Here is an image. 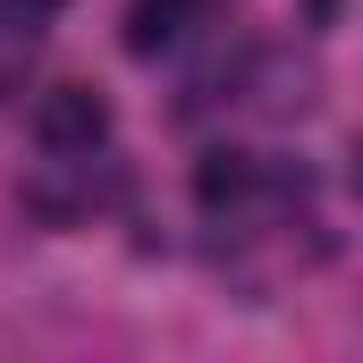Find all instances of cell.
Returning <instances> with one entry per match:
<instances>
[{"label":"cell","instance_id":"5b68a950","mask_svg":"<svg viewBox=\"0 0 363 363\" xmlns=\"http://www.w3.org/2000/svg\"><path fill=\"white\" fill-rule=\"evenodd\" d=\"M355 186H363V135H355Z\"/></svg>","mask_w":363,"mask_h":363},{"label":"cell","instance_id":"3957f363","mask_svg":"<svg viewBox=\"0 0 363 363\" xmlns=\"http://www.w3.org/2000/svg\"><path fill=\"white\" fill-rule=\"evenodd\" d=\"M254 178H262V169H254L245 152H203V161H194V194H203L211 211L237 203V194H254Z\"/></svg>","mask_w":363,"mask_h":363},{"label":"cell","instance_id":"277c9868","mask_svg":"<svg viewBox=\"0 0 363 363\" xmlns=\"http://www.w3.org/2000/svg\"><path fill=\"white\" fill-rule=\"evenodd\" d=\"M60 9H68V0H0V17H9V26H51Z\"/></svg>","mask_w":363,"mask_h":363},{"label":"cell","instance_id":"7a4b0ae2","mask_svg":"<svg viewBox=\"0 0 363 363\" xmlns=\"http://www.w3.org/2000/svg\"><path fill=\"white\" fill-rule=\"evenodd\" d=\"M186 26H194V0H127V51H135V60L178 51Z\"/></svg>","mask_w":363,"mask_h":363},{"label":"cell","instance_id":"6da1fadb","mask_svg":"<svg viewBox=\"0 0 363 363\" xmlns=\"http://www.w3.org/2000/svg\"><path fill=\"white\" fill-rule=\"evenodd\" d=\"M34 135H43V152H93L110 135V101L93 85H51L34 101Z\"/></svg>","mask_w":363,"mask_h":363}]
</instances>
